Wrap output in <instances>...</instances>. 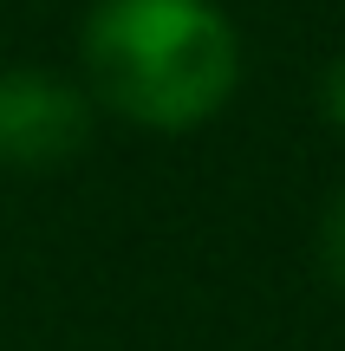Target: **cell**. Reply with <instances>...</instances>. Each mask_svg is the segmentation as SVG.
<instances>
[{
	"label": "cell",
	"mask_w": 345,
	"mask_h": 351,
	"mask_svg": "<svg viewBox=\"0 0 345 351\" xmlns=\"http://www.w3.org/2000/svg\"><path fill=\"white\" fill-rule=\"evenodd\" d=\"M78 52L91 98L143 130H195L241 85V39L215 0H98Z\"/></svg>",
	"instance_id": "1"
},
{
	"label": "cell",
	"mask_w": 345,
	"mask_h": 351,
	"mask_svg": "<svg viewBox=\"0 0 345 351\" xmlns=\"http://www.w3.org/2000/svg\"><path fill=\"white\" fill-rule=\"evenodd\" d=\"M91 150V98L52 72H0V163L65 169Z\"/></svg>",
	"instance_id": "2"
},
{
	"label": "cell",
	"mask_w": 345,
	"mask_h": 351,
	"mask_svg": "<svg viewBox=\"0 0 345 351\" xmlns=\"http://www.w3.org/2000/svg\"><path fill=\"white\" fill-rule=\"evenodd\" d=\"M320 267H326V280L345 293V189L326 202V221H320Z\"/></svg>",
	"instance_id": "3"
},
{
	"label": "cell",
	"mask_w": 345,
	"mask_h": 351,
	"mask_svg": "<svg viewBox=\"0 0 345 351\" xmlns=\"http://www.w3.org/2000/svg\"><path fill=\"white\" fill-rule=\"evenodd\" d=\"M320 104H326V124L345 130V52L326 65V78H320Z\"/></svg>",
	"instance_id": "4"
}]
</instances>
